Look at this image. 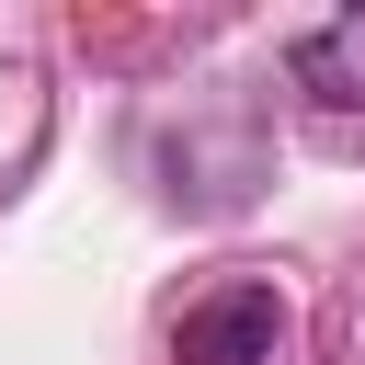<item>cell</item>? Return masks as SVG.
<instances>
[{"label":"cell","mask_w":365,"mask_h":365,"mask_svg":"<svg viewBox=\"0 0 365 365\" xmlns=\"http://www.w3.org/2000/svg\"><path fill=\"white\" fill-rule=\"evenodd\" d=\"M285 354V297L274 285H217V297H194L182 308V331H171V365H274Z\"/></svg>","instance_id":"1"},{"label":"cell","mask_w":365,"mask_h":365,"mask_svg":"<svg viewBox=\"0 0 365 365\" xmlns=\"http://www.w3.org/2000/svg\"><path fill=\"white\" fill-rule=\"evenodd\" d=\"M297 91L308 103H331V114H365V11H342V23H319V34H297Z\"/></svg>","instance_id":"2"}]
</instances>
